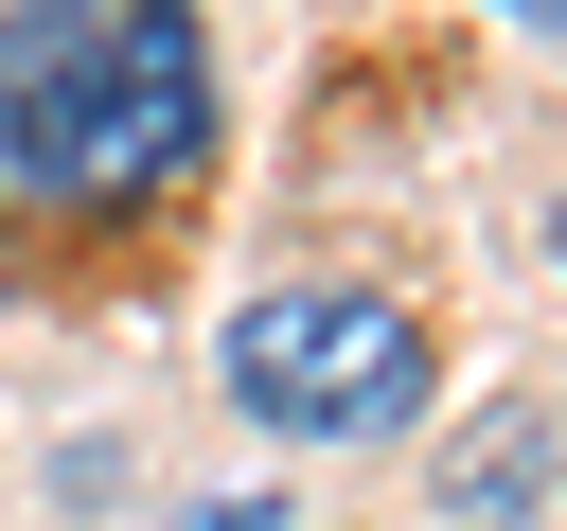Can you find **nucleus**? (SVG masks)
Returning <instances> with one entry per match:
<instances>
[{
	"instance_id": "5",
	"label": "nucleus",
	"mask_w": 567,
	"mask_h": 531,
	"mask_svg": "<svg viewBox=\"0 0 567 531\" xmlns=\"http://www.w3.org/2000/svg\"><path fill=\"white\" fill-rule=\"evenodd\" d=\"M549 266H567V212H549Z\"/></svg>"
},
{
	"instance_id": "2",
	"label": "nucleus",
	"mask_w": 567,
	"mask_h": 531,
	"mask_svg": "<svg viewBox=\"0 0 567 531\" xmlns=\"http://www.w3.org/2000/svg\"><path fill=\"white\" fill-rule=\"evenodd\" d=\"M230 407L284 442H390L425 425V319L390 283H266L230 301Z\"/></svg>"
},
{
	"instance_id": "3",
	"label": "nucleus",
	"mask_w": 567,
	"mask_h": 531,
	"mask_svg": "<svg viewBox=\"0 0 567 531\" xmlns=\"http://www.w3.org/2000/svg\"><path fill=\"white\" fill-rule=\"evenodd\" d=\"M195 531H266V496H213V513H195Z\"/></svg>"
},
{
	"instance_id": "1",
	"label": "nucleus",
	"mask_w": 567,
	"mask_h": 531,
	"mask_svg": "<svg viewBox=\"0 0 567 531\" xmlns=\"http://www.w3.org/2000/svg\"><path fill=\"white\" fill-rule=\"evenodd\" d=\"M213 159V35L142 0H53L0 18V177L53 212H124Z\"/></svg>"
},
{
	"instance_id": "4",
	"label": "nucleus",
	"mask_w": 567,
	"mask_h": 531,
	"mask_svg": "<svg viewBox=\"0 0 567 531\" xmlns=\"http://www.w3.org/2000/svg\"><path fill=\"white\" fill-rule=\"evenodd\" d=\"M532 35H549V53H567V0H532Z\"/></svg>"
}]
</instances>
